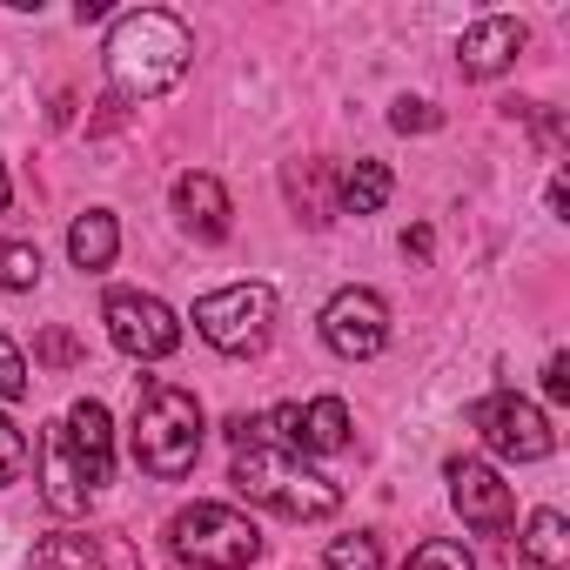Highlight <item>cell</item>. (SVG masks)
Returning <instances> with one entry per match:
<instances>
[{"label":"cell","mask_w":570,"mask_h":570,"mask_svg":"<svg viewBox=\"0 0 570 570\" xmlns=\"http://www.w3.org/2000/svg\"><path fill=\"white\" fill-rule=\"evenodd\" d=\"M195 61V35L188 21L161 14V8H135L108 28V48H101V68H108V88L115 101H155L168 95Z\"/></svg>","instance_id":"obj_1"},{"label":"cell","mask_w":570,"mask_h":570,"mask_svg":"<svg viewBox=\"0 0 570 570\" xmlns=\"http://www.w3.org/2000/svg\"><path fill=\"white\" fill-rule=\"evenodd\" d=\"M202 436H208V416H202L195 390H181V383H148L141 390L128 450L155 483H181L195 470V456H202Z\"/></svg>","instance_id":"obj_2"},{"label":"cell","mask_w":570,"mask_h":570,"mask_svg":"<svg viewBox=\"0 0 570 570\" xmlns=\"http://www.w3.org/2000/svg\"><path fill=\"white\" fill-rule=\"evenodd\" d=\"M235 490H242L248 503L275 510V517H296V523L343 510V490H336L323 470H309L296 450H282V443H248V450H235Z\"/></svg>","instance_id":"obj_3"},{"label":"cell","mask_w":570,"mask_h":570,"mask_svg":"<svg viewBox=\"0 0 570 570\" xmlns=\"http://www.w3.org/2000/svg\"><path fill=\"white\" fill-rule=\"evenodd\" d=\"M168 550L195 570H242L262 557V530L228 503H188L168 517Z\"/></svg>","instance_id":"obj_4"},{"label":"cell","mask_w":570,"mask_h":570,"mask_svg":"<svg viewBox=\"0 0 570 570\" xmlns=\"http://www.w3.org/2000/svg\"><path fill=\"white\" fill-rule=\"evenodd\" d=\"M275 330V289L268 282H228L195 303V336L222 356H255Z\"/></svg>","instance_id":"obj_5"},{"label":"cell","mask_w":570,"mask_h":570,"mask_svg":"<svg viewBox=\"0 0 570 570\" xmlns=\"http://www.w3.org/2000/svg\"><path fill=\"white\" fill-rule=\"evenodd\" d=\"M470 430L497 450V456H510V463H543L550 450H557V430H550V416L530 403V396H517V390H497V396H483L476 410H470Z\"/></svg>","instance_id":"obj_6"},{"label":"cell","mask_w":570,"mask_h":570,"mask_svg":"<svg viewBox=\"0 0 570 570\" xmlns=\"http://www.w3.org/2000/svg\"><path fill=\"white\" fill-rule=\"evenodd\" d=\"M101 323H108L115 350H121V356H135V363H161V356H175V350H181V323H175V309H168L161 296L115 289V296L101 303Z\"/></svg>","instance_id":"obj_7"},{"label":"cell","mask_w":570,"mask_h":570,"mask_svg":"<svg viewBox=\"0 0 570 570\" xmlns=\"http://www.w3.org/2000/svg\"><path fill=\"white\" fill-rule=\"evenodd\" d=\"M450 503H456V517L476 530V537H510L517 530V497H510V483L483 463V456H450Z\"/></svg>","instance_id":"obj_8"},{"label":"cell","mask_w":570,"mask_h":570,"mask_svg":"<svg viewBox=\"0 0 570 570\" xmlns=\"http://www.w3.org/2000/svg\"><path fill=\"white\" fill-rule=\"evenodd\" d=\"M323 343H330V356H343V363L383 356V343H390V303H383L376 289H343V296H330V309H323Z\"/></svg>","instance_id":"obj_9"},{"label":"cell","mask_w":570,"mask_h":570,"mask_svg":"<svg viewBox=\"0 0 570 570\" xmlns=\"http://www.w3.org/2000/svg\"><path fill=\"white\" fill-rule=\"evenodd\" d=\"M523 21L517 14H483V21H470L463 28V41H456V68L463 75H476V81H490V75H503L517 55H523Z\"/></svg>","instance_id":"obj_10"},{"label":"cell","mask_w":570,"mask_h":570,"mask_svg":"<svg viewBox=\"0 0 570 570\" xmlns=\"http://www.w3.org/2000/svg\"><path fill=\"white\" fill-rule=\"evenodd\" d=\"M41 497H48L55 517H75V510H88V497H95L88 476H81V456H75V443H68L61 423L41 430Z\"/></svg>","instance_id":"obj_11"},{"label":"cell","mask_w":570,"mask_h":570,"mask_svg":"<svg viewBox=\"0 0 570 570\" xmlns=\"http://www.w3.org/2000/svg\"><path fill=\"white\" fill-rule=\"evenodd\" d=\"M61 430H68V443H75V456H81L88 490H101V483L115 476V423H108V410H101L95 396H81V403H68Z\"/></svg>","instance_id":"obj_12"},{"label":"cell","mask_w":570,"mask_h":570,"mask_svg":"<svg viewBox=\"0 0 570 570\" xmlns=\"http://www.w3.org/2000/svg\"><path fill=\"white\" fill-rule=\"evenodd\" d=\"M175 215H181V228H188L195 242H222V235H228V188H222L215 175L188 168V175L175 181Z\"/></svg>","instance_id":"obj_13"},{"label":"cell","mask_w":570,"mask_h":570,"mask_svg":"<svg viewBox=\"0 0 570 570\" xmlns=\"http://www.w3.org/2000/svg\"><path fill=\"white\" fill-rule=\"evenodd\" d=\"M350 443V410H343V396H316V403H296V436H289V450L303 456H330V450H343Z\"/></svg>","instance_id":"obj_14"},{"label":"cell","mask_w":570,"mask_h":570,"mask_svg":"<svg viewBox=\"0 0 570 570\" xmlns=\"http://www.w3.org/2000/svg\"><path fill=\"white\" fill-rule=\"evenodd\" d=\"M517 563L523 570H570V523H563V510H530V523L517 537Z\"/></svg>","instance_id":"obj_15"},{"label":"cell","mask_w":570,"mask_h":570,"mask_svg":"<svg viewBox=\"0 0 570 570\" xmlns=\"http://www.w3.org/2000/svg\"><path fill=\"white\" fill-rule=\"evenodd\" d=\"M115 248H121V228H115V215H108V208L75 215V228H68V255H75V268L101 275V268L115 262Z\"/></svg>","instance_id":"obj_16"},{"label":"cell","mask_w":570,"mask_h":570,"mask_svg":"<svg viewBox=\"0 0 570 570\" xmlns=\"http://www.w3.org/2000/svg\"><path fill=\"white\" fill-rule=\"evenodd\" d=\"M390 168L383 161H356V168H343V181H336V195H343V215H376L383 202H390Z\"/></svg>","instance_id":"obj_17"},{"label":"cell","mask_w":570,"mask_h":570,"mask_svg":"<svg viewBox=\"0 0 570 570\" xmlns=\"http://www.w3.org/2000/svg\"><path fill=\"white\" fill-rule=\"evenodd\" d=\"M28 570H101V543L95 537H41Z\"/></svg>","instance_id":"obj_18"},{"label":"cell","mask_w":570,"mask_h":570,"mask_svg":"<svg viewBox=\"0 0 570 570\" xmlns=\"http://www.w3.org/2000/svg\"><path fill=\"white\" fill-rule=\"evenodd\" d=\"M35 282H41V248L35 242H0V289L21 296Z\"/></svg>","instance_id":"obj_19"},{"label":"cell","mask_w":570,"mask_h":570,"mask_svg":"<svg viewBox=\"0 0 570 570\" xmlns=\"http://www.w3.org/2000/svg\"><path fill=\"white\" fill-rule=\"evenodd\" d=\"M323 570H383V543H376L370 530H356V537H336V543L323 550Z\"/></svg>","instance_id":"obj_20"},{"label":"cell","mask_w":570,"mask_h":570,"mask_svg":"<svg viewBox=\"0 0 570 570\" xmlns=\"http://www.w3.org/2000/svg\"><path fill=\"white\" fill-rule=\"evenodd\" d=\"M403 570H476V557L456 543V537H430V543H416L410 550V563Z\"/></svg>","instance_id":"obj_21"},{"label":"cell","mask_w":570,"mask_h":570,"mask_svg":"<svg viewBox=\"0 0 570 570\" xmlns=\"http://www.w3.org/2000/svg\"><path fill=\"white\" fill-rule=\"evenodd\" d=\"M21 470H28V436L14 430L8 410H0V483H21Z\"/></svg>","instance_id":"obj_22"},{"label":"cell","mask_w":570,"mask_h":570,"mask_svg":"<svg viewBox=\"0 0 570 570\" xmlns=\"http://www.w3.org/2000/svg\"><path fill=\"white\" fill-rule=\"evenodd\" d=\"M28 396V356L0 336V403H21Z\"/></svg>","instance_id":"obj_23"},{"label":"cell","mask_w":570,"mask_h":570,"mask_svg":"<svg viewBox=\"0 0 570 570\" xmlns=\"http://www.w3.org/2000/svg\"><path fill=\"white\" fill-rule=\"evenodd\" d=\"M436 121H443V115H436L430 101H396V108H390V128H396V135H430Z\"/></svg>","instance_id":"obj_24"},{"label":"cell","mask_w":570,"mask_h":570,"mask_svg":"<svg viewBox=\"0 0 570 570\" xmlns=\"http://www.w3.org/2000/svg\"><path fill=\"white\" fill-rule=\"evenodd\" d=\"M543 396L550 403H570V356H550L543 363Z\"/></svg>","instance_id":"obj_25"},{"label":"cell","mask_w":570,"mask_h":570,"mask_svg":"<svg viewBox=\"0 0 570 570\" xmlns=\"http://www.w3.org/2000/svg\"><path fill=\"white\" fill-rule=\"evenodd\" d=\"M41 356H48V363H75L81 350H75V336H68V330H48V336H41Z\"/></svg>","instance_id":"obj_26"},{"label":"cell","mask_w":570,"mask_h":570,"mask_svg":"<svg viewBox=\"0 0 570 570\" xmlns=\"http://www.w3.org/2000/svg\"><path fill=\"white\" fill-rule=\"evenodd\" d=\"M403 255H416V262H430V228H416V235H403Z\"/></svg>","instance_id":"obj_27"},{"label":"cell","mask_w":570,"mask_h":570,"mask_svg":"<svg viewBox=\"0 0 570 570\" xmlns=\"http://www.w3.org/2000/svg\"><path fill=\"white\" fill-rule=\"evenodd\" d=\"M8 195H14V188H8V161H0V215H8Z\"/></svg>","instance_id":"obj_28"}]
</instances>
